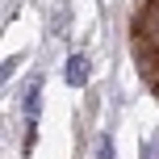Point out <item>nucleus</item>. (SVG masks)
I'll return each instance as SVG.
<instances>
[{
  "label": "nucleus",
  "instance_id": "obj_1",
  "mask_svg": "<svg viewBox=\"0 0 159 159\" xmlns=\"http://www.w3.org/2000/svg\"><path fill=\"white\" fill-rule=\"evenodd\" d=\"M63 80H67L71 88H84V84H88V63H84L80 55H71V59H67V71H63Z\"/></svg>",
  "mask_w": 159,
  "mask_h": 159
},
{
  "label": "nucleus",
  "instance_id": "obj_2",
  "mask_svg": "<svg viewBox=\"0 0 159 159\" xmlns=\"http://www.w3.org/2000/svg\"><path fill=\"white\" fill-rule=\"evenodd\" d=\"M34 113H38V84H34L30 92H25V117L34 121Z\"/></svg>",
  "mask_w": 159,
  "mask_h": 159
},
{
  "label": "nucleus",
  "instance_id": "obj_3",
  "mask_svg": "<svg viewBox=\"0 0 159 159\" xmlns=\"http://www.w3.org/2000/svg\"><path fill=\"white\" fill-rule=\"evenodd\" d=\"M155 92H159V80H155Z\"/></svg>",
  "mask_w": 159,
  "mask_h": 159
}]
</instances>
